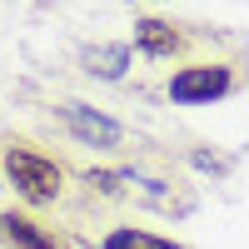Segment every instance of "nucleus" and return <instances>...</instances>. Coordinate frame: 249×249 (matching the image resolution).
I'll list each match as a JSON object with an SVG mask.
<instances>
[{
  "instance_id": "7",
  "label": "nucleus",
  "mask_w": 249,
  "mask_h": 249,
  "mask_svg": "<svg viewBox=\"0 0 249 249\" xmlns=\"http://www.w3.org/2000/svg\"><path fill=\"white\" fill-rule=\"evenodd\" d=\"M105 249H179V244L144 234V230H115V234H105Z\"/></svg>"
},
{
  "instance_id": "2",
  "label": "nucleus",
  "mask_w": 249,
  "mask_h": 249,
  "mask_svg": "<svg viewBox=\"0 0 249 249\" xmlns=\"http://www.w3.org/2000/svg\"><path fill=\"white\" fill-rule=\"evenodd\" d=\"M224 90H230V70L224 65H190L170 80V95L179 105H214Z\"/></svg>"
},
{
  "instance_id": "1",
  "label": "nucleus",
  "mask_w": 249,
  "mask_h": 249,
  "mask_svg": "<svg viewBox=\"0 0 249 249\" xmlns=\"http://www.w3.org/2000/svg\"><path fill=\"white\" fill-rule=\"evenodd\" d=\"M5 175H10V184L30 204H50L60 195V164L45 160V155H35V150H10L5 155Z\"/></svg>"
},
{
  "instance_id": "6",
  "label": "nucleus",
  "mask_w": 249,
  "mask_h": 249,
  "mask_svg": "<svg viewBox=\"0 0 249 249\" xmlns=\"http://www.w3.org/2000/svg\"><path fill=\"white\" fill-rule=\"evenodd\" d=\"M135 45L144 50V55H175V45H179V35H175V25H170V20H135Z\"/></svg>"
},
{
  "instance_id": "4",
  "label": "nucleus",
  "mask_w": 249,
  "mask_h": 249,
  "mask_svg": "<svg viewBox=\"0 0 249 249\" xmlns=\"http://www.w3.org/2000/svg\"><path fill=\"white\" fill-rule=\"evenodd\" d=\"M0 234H5L15 249H70V244L60 239L55 230H45L40 219H30V214H15V210H5V214H0Z\"/></svg>"
},
{
  "instance_id": "5",
  "label": "nucleus",
  "mask_w": 249,
  "mask_h": 249,
  "mask_svg": "<svg viewBox=\"0 0 249 249\" xmlns=\"http://www.w3.org/2000/svg\"><path fill=\"white\" fill-rule=\"evenodd\" d=\"M80 60H85V70H90V75H100V80H124V70H130V45L100 40V45H90Z\"/></svg>"
},
{
  "instance_id": "3",
  "label": "nucleus",
  "mask_w": 249,
  "mask_h": 249,
  "mask_svg": "<svg viewBox=\"0 0 249 249\" xmlns=\"http://www.w3.org/2000/svg\"><path fill=\"white\" fill-rule=\"evenodd\" d=\"M60 115H65V124H70V135H75L80 144H95V150H115V144L124 140V130H120V124H115L110 115H100V110H90V105H75V100H70V105L60 110Z\"/></svg>"
}]
</instances>
